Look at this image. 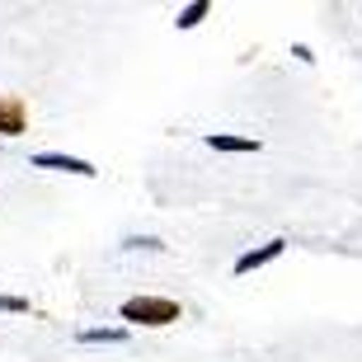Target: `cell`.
Here are the masks:
<instances>
[{
  "mask_svg": "<svg viewBox=\"0 0 362 362\" xmlns=\"http://www.w3.org/2000/svg\"><path fill=\"white\" fill-rule=\"evenodd\" d=\"M127 325H146V329H165V325L184 320V306H179L175 296H127L118 310ZM122 325V329H127Z\"/></svg>",
  "mask_w": 362,
  "mask_h": 362,
  "instance_id": "6da1fadb",
  "label": "cell"
},
{
  "mask_svg": "<svg viewBox=\"0 0 362 362\" xmlns=\"http://www.w3.org/2000/svg\"><path fill=\"white\" fill-rule=\"evenodd\" d=\"M28 132V104L19 94H0V136H24Z\"/></svg>",
  "mask_w": 362,
  "mask_h": 362,
  "instance_id": "7a4b0ae2",
  "label": "cell"
},
{
  "mask_svg": "<svg viewBox=\"0 0 362 362\" xmlns=\"http://www.w3.org/2000/svg\"><path fill=\"white\" fill-rule=\"evenodd\" d=\"M33 165H38V170H62V175H81V179H94V175H99L90 160H81V156H62V151H38V156H33Z\"/></svg>",
  "mask_w": 362,
  "mask_h": 362,
  "instance_id": "3957f363",
  "label": "cell"
},
{
  "mask_svg": "<svg viewBox=\"0 0 362 362\" xmlns=\"http://www.w3.org/2000/svg\"><path fill=\"white\" fill-rule=\"evenodd\" d=\"M282 250H287V240H269V245H259V250H245L240 259H235V273H255L264 269V264H273V259H282Z\"/></svg>",
  "mask_w": 362,
  "mask_h": 362,
  "instance_id": "277c9868",
  "label": "cell"
},
{
  "mask_svg": "<svg viewBox=\"0 0 362 362\" xmlns=\"http://www.w3.org/2000/svg\"><path fill=\"white\" fill-rule=\"evenodd\" d=\"M212 151H226V156H259V141L255 136H230V132H207L202 136Z\"/></svg>",
  "mask_w": 362,
  "mask_h": 362,
  "instance_id": "5b68a950",
  "label": "cell"
},
{
  "mask_svg": "<svg viewBox=\"0 0 362 362\" xmlns=\"http://www.w3.org/2000/svg\"><path fill=\"white\" fill-rule=\"evenodd\" d=\"M207 14H212V5H207V0H193V5H184V10H179L175 28H198Z\"/></svg>",
  "mask_w": 362,
  "mask_h": 362,
  "instance_id": "8992f818",
  "label": "cell"
},
{
  "mask_svg": "<svg viewBox=\"0 0 362 362\" xmlns=\"http://www.w3.org/2000/svg\"><path fill=\"white\" fill-rule=\"evenodd\" d=\"M81 344H127V329L113 325V329H81Z\"/></svg>",
  "mask_w": 362,
  "mask_h": 362,
  "instance_id": "52a82bcc",
  "label": "cell"
},
{
  "mask_svg": "<svg viewBox=\"0 0 362 362\" xmlns=\"http://www.w3.org/2000/svg\"><path fill=\"white\" fill-rule=\"evenodd\" d=\"M0 310H10V315H28V296H10V292H0Z\"/></svg>",
  "mask_w": 362,
  "mask_h": 362,
  "instance_id": "ba28073f",
  "label": "cell"
},
{
  "mask_svg": "<svg viewBox=\"0 0 362 362\" xmlns=\"http://www.w3.org/2000/svg\"><path fill=\"white\" fill-rule=\"evenodd\" d=\"M122 250H165V240H156V235H127Z\"/></svg>",
  "mask_w": 362,
  "mask_h": 362,
  "instance_id": "9c48e42d",
  "label": "cell"
}]
</instances>
